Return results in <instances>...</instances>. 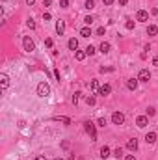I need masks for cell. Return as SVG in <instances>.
Here are the masks:
<instances>
[{
	"label": "cell",
	"instance_id": "1",
	"mask_svg": "<svg viewBox=\"0 0 158 160\" xmlns=\"http://www.w3.org/2000/svg\"><path fill=\"white\" fill-rule=\"evenodd\" d=\"M37 95H39V97H49V95H50V86L47 84V82L37 84Z\"/></svg>",
	"mask_w": 158,
	"mask_h": 160
},
{
	"label": "cell",
	"instance_id": "2",
	"mask_svg": "<svg viewBox=\"0 0 158 160\" xmlns=\"http://www.w3.org/2000/svg\"><path fill=\"white\" fill-rule=\"evenodd\" d=\"M22 47H24L26 52H34V50H35V45H34V41L30 39V36H24V37H22Z\"/></svg>",
	"mask_w": 158,
	"mask_h": 160
},
{
	"label": "cell",
	"instance_id": "3",
	"mask_svg": "<svg viewBox=\"0 0 158 160\" xmlns=\"http://www.w3.org/2000/svg\"><path fill=\"white\" fill-rule=\"evenodd\" d=\"M86 132H88V134L91 136V140H93V142L97 140V132H95V125L91 123V121H86Z\"/></svg>",
	"mask_w": 158,
	"mask_h": 160
},
{
	"label": "cell",
	"instance_id": "4",
	"mask_svg": "<svg viewBox=\"0 0 158 160\" xmlns=\"http://www.w3.org/2000/svg\"><path fill=\"white\" fill-rule=\"evenodd\" d=\"M112 121H113V125H123L125 123V115L121 114V112H113V114H112Z\"/></svg>",
	"mask_w": 158,
	"mask_h": 160
},
{
	"label": "cell",
	"instance_id": "5",
	"mask_svg": "<svg viewBox=\"0 0 158 160\" xmlns=\"http://www.w3.org/2000/svg\"><path fill=\"white\" fill-rule=\"evenodd\" d=\"M138 80H141V82H149V80H151V73H149V69H141L140 75H138Z\"/></svg>",
	"mask_w": 158,
	"mask_h": 160
},
{
	"label": "cell",
	"instance_id": "6",
	"mask_svg": "<svg viewBox=\"0 0 158 160\" xmlns=\"http://www.w3.org/2000/svg\"><path fill=\"white\" fill-rule=\"evenodd\" d=\"M136 21H140V22H145V21H149V13L145 9H140L136 13Z\"/></svg>",
	"mask_w": 158,
	"mask_h": 160
},
{
	"label": "cell",
	"instance_id": "7",
	"mask_svg": "<svg viewBox=\"0 0 158 160\" xmlns=\"http://www.w3.org/2000/svg\"><path fill=\"white\" fill-rule=\"evenodd\" d=\"M147 123H149L147 115H138V117H136V125H138V127H140V128L147 127Z\"/></svg>",
	"mask_w": 158,
	"mask_h": 160
},
{
	"label": "cell",
	"instance_id": "8",
	"mask_svg": "<svg viewBox=\"0 0 158 160\" xmlns=\"http://www.w3.org/2000/svg\"><path fill=\"white\" fill-rule=\"evenodd\" d=\"M97 93H99V95H110V93H112V86H110V84H104V86H101Z\"/></svg>",
	"mask_w": 158,
	"mask_h": 160
},
{
	"label": "cell",
	"instance_id": "9",
	"mask_svg": "<svg viewBox=\"0 0 158 160\" xmlns=\"http://www.w3.org/2000/svg\"><path fill=\"white\" fill-rule=\"evenodd\" d=\"M126 149H128V151H136L138 149V140L136 138H130L128 142H126Z\"/></svg>",
	"mask_w": 158,
	"mask_h": 160
},
{
	"label": "cell",
	"instance_id": "10",
	"mask_svg": "<svg viewBox=\"0 0 158 160\" xmlns=\"http://www.w3.org/2000/svg\"><path fill=\"white\" fill-rule=\"evenodd\" d=\"M126 88H128L130 91H134V89L138 88V78H130V80H126Z\"/></svg>",
	"mask_w": 158,
	"mask_h": 160
},
{
	"label": "cell",
	"instance_id": "11",
	"mask_svg": "<svg viewBox=\"0 0 158 160\" xmlns=\"http://www.w3.org/2000/svg\"><path fill=\"white\" fill-rule=\"evenodd\" d=\"M63 32H65V22H63V21H58V24H56V34H58V36H63Z\"/></svg>",
	"mask_w": 158,
	"mask_h": 160
},
{
	"label": "cell",
	"instance_id": "12",
	"mask_svg": "<svg viewBox=\"0 0 158 160\" xmlns=\"http://www.w3.org/2000/svg\"><path fill=\"white\" fill-rule=\"evenodd\" d=\"M156 34H158V26L156 24H149L147 26V36H156Z\"/></svg>",
	"mask_w": 158,
	"mask_h": 160
},
{
	"label": "cell",
	"instance_id": "13",
	"mask_svg": "<svg viewBox=\"0 0 158 160\" xmlns=\"http://www.w3.org/2000/svg\"><path fill=\"white\" fill-rule=\"evenodd\" d=\"M110 49H112V45H110L108 41H102V43H101V52H102V54H108Z\"/></svg>",
	"mask_w": 158,
	"mask_h": 160
},
{
	"label": "cell",
	"instance_id": "14",
	"mask_svg": "<svg viewBox=\"0 0 158 160\" xmlns=\"http://www.w3.org/2000/svg\"><path fill=\"white\" fill-rule=\"evenodd\" d=\"M67 47H69V50H76L78 49V41L74 39V37H71V39L67 41Z\"/></svg>",
	"mask_w": 158,
	"mask_h": 160
},
{
	"label": "cell",
	"instance_id": "15",
	"mask_svg": "<svg viewBox=\"0 0 158 160\" xmlns=\"http://www.w3.org/2000/svg\"><path fill=\"white\" fill-rule=\"evenodd\" d=\"M145 142H147V143H155V142H156V134H155V132H147Z\"/></svg>",
	"mask_w": 158,
	"mask_h": 160
},
{
	"label": "cell",
	"instance_id": "16",
	"mask_svg": "<svg viewBox=\"0 0 158 160\" xmlns=\"http://www.w3.org/2000/svg\"><path fill=\"white\" fill-rule=\"evenodd\" d=\"M86 56H88V54H86V50H76V52H74V58H76L78 61H82Z\"/></svg>",
	"mask_w": 158,
	"mask_h": 160
},
{
	"label": "cell",
	"instance_id": "17",
	"mask_svg": "<svg viewBox=\"0 0 158 160\" xmlns=\"http://www.w3.org/2000/svg\"><path fill=\"white\" fill-rule=\"evenodd\" d=\"M101 157H102V158H108V157H110V147H108V145L101 147Z\"/></svg>",
	"mask_w": 158,
	"mask_h": 160
},
{
	"label": "cell",
	"instance_id": "18",
	"mask_svg": "<svg viewBox=\"0 0 158 160\" xmlns=\"http://www.w3.org/2000/svg\"><path fill=\"white\" fill-rule=\"evenodd\" d=\"M80 36H82V37H89V36H91V28H88V26H86V28H82V30H80Z\"/></svg>",
	"mask_w": 158,
	"mask_h": 160
},
{
	"label": "cell",
	"instance_id": "19",
	"mask_svg": "<svg viewBox=\"0 0 158 160\" xmlns=\"http://www.w3.org/2000/svg\"><path fill=\"white\" fill-rule=\"evenodd\" d=\"M0 80H2V88L6 89L7 84H9V78H7V75H0Z\"/></svg>",
	"mask_w": 158,
	"mask_h": 160
},
{
	"label": "cell",
	"instance_id": "20",
	"mask_svg": "<svg viewBox=\"0 0 158 160\" xmlns=\"http://www.w3.org/2000/svg\"><path fill=\"white\" fill-rule=\"evenodd\" d=\"M99 88H101V86H99L97 80H91V82H89V89H93V91H99Z\"/></svg>",
	"mask_w": 158,
	"mask_h": 160
},
{
	"label": "cell",
	"instance_id": "21",
	"mask_svg": "<svg viewBox=\"0 0 158 160\" xmlns=\"http://www.w3.org/2000/svg\"><path fill=\"white\" fill-rule=\"evenodd\" d=\"M84 7H86V9H93V7H95V0H86Z\"/></svg>",
	"mask_w": 158,
	"mask_h": 160
},
{
	"label": "cell",
	"instance_id": "22",
	"mask_svg": "<svg viewBox=\"0 0 158 160\" xmlns=\"http://www.w3.org/2000/svg\"><path fill=\"white\" fill-rule=\"evenodd\" d=\"M54 121H60V123H65V125H71V119H69V117H54Z\"/></svg>",
	"mask_w": 158,
	"mask_h": 160
},
{
	"label": "cell",
	"instance_id": "23",
	"mask_svg": "<svg viewBox=\"0 0 158 160\" xmlns=\"http://www.w3.org/2000/svg\"><path fill=\"white\" fill-rule=\"evenodd\" d=\"M86 103H88V106H93V104H95V97L88 95V97H86Z\"/></svg>",
	"mask_w": 158,
	"mask_h": 160
},
{
	"label": "cell",
	"instance_id": "24",
	"mask_svg": "<svg viewBox=\"0 0 158 160\" xmlns=\"http://www.w3.org/2000/svg\"><path fill=\"white\" fill-rule=\"evenodd\" d=\"M113 157H115V158H121V157H123V149H121V147H117V149L113 151Z\"/></svg>",
	"mask_w": 158,
	"mask_h": 160
},
{
	"label": "cell",
	"instance_id": "25",
	"mask_svg": "<svg viewBox=\"0 0 158 160\" xmlns=\"http://www.w3.org/2000/svg\"><path fill=\"white\" fill-rule=\"evenodd\" d=\"M86 54H88V56H93V54H95V47H91V45L86 47Z\"/></svg>",
	"mask_w": 158,
	"mask_h": 160
},
{
	"label": "cell",
	"instance_id": "26",
	"mask_svg": "<svg viewBox=\"0 0 158 160\" xmlns=\"http://www.w3.org/2000/svg\"><path fill=\"white\" fill-rule=\"evenodd\" d=\"M125 28L126 30H134V21H130V19H128V21L125 22Z\"/></svg>",
	"mask_w": 158,
	"mask_h": 160
},
{
	"label": "cell",
	"instance_id": "27",
	"mask_svg": "<svg viewBox=\"0 0 158 160\" xmlns=\"http://www.w3.org/2000/svg\"><path fill=\"white\" fill-rule=\"evenodd\" d=\"M26 26H28L30 30H34V28H35V22H34V19H28V21H26Z\"/></svg>",
	"mask_w": 158,
	"mask_h": 160
},
{
	"label": "cell",
	"instance_id": "28",
	"mask_svg": "<svg viewBox=\"0 0 158 160\" xmlns=\"http://www.w3.org/2000/svg\"><path fill=\"white\" fill-rule=\"evenodd\" d=\"M80 95H82L80 91H76V93H74V95H73V104H76V103H78V99H80Z\"/></svg>",
	"mask_w": 158,
	"mask_h": 160
},
{
	"label": "cell",
	"instance_id": "29",
	"mask_svg": "<svg viewBox=\"0 0 158 160\" xmlns=\"http://www.w3.org/2000/svg\"><path fill=\"white\" fill-rule=\"evenodd\" d=\"M155 114H156V108L149 106V108H147V115H149V117H151V115H155Z\"/></svg>",
	"mask_w": 158,
	"mask_h": 160
},
{
	"label": "cell",
	"instance_id": "30",
	"mask_svg": "<svg viewBox=\"0 0 158 160\" xmlns=\"http://www.w3.org/2000/svg\"><path fill=\"white\" fill-rule=\"evenodd\" d=\"M104 34H106V28H104V26L97 28V36H104Z\"/></svg>",
	"mask_w": 158,
	"mask_h": 160
},
{
	"label": "cell",
	"instance_id": "31",
	"mask_svg": "<svg viewBox=\"0 0 158 160\" xmlns=\"http://www.w3.org/2000/svg\"><path fill=\"white\" fill-rule=\"evenodd\" d=\"M97 123H99V127H106V119H104V117H99Z\"/></svg>",
	"mask_w": 158,
	"mask_h": 160
},
{
	"label": "cell",
	"instance_id": "32",
	"mask_svg": "<svg viewBox=\"0 0 158 160\" xmlns=\"http://www.w3.org/2000/svg\"><path fill=\"white\" fill-rule=\"evenodd\" d=\"M50 19H52V15H50L49 11H47V13H43V21H45V22H47V21H50Z\"/></svg>",
	"mask_w": 158,
	"mask_h": 160
},
{
	"label": "cell",
	"instance_id": "33",
	"mask_svg": "<svg viewBox=\"0 0 158 160\" xmlns=\"http://www.w3.org/2000/svg\"><path fill=\"white\" fill-rule=\"evenodd\" d=\"M93 21H95V19L91 17V15H88V17H86V19H84V22H86V24H91V22H93Z\"/></svg>",
	"mask_w": 158,
	"mask_h": 160
},
{
	"label": "cell",
	"instance_id": "34",
	"mask_svg": "<svg viewBox=\"0 0 158 160\" xmlns=\"http://www.w3.org/2000/svg\"><path fill=\"white\" fill-rule=\"evenodd\" d=\"M60 7H69V0H60Z\"/></svg>",
	"mask_w": 158,
	"mask_h": 160
},
{
	"label": "cell",
	"instance_id": "35",
	"mask_svg": "<svg viewBox=\"0 0 158 160\" xmlns=\"http://www.w3.org/2000/svg\"><path fill=\"white\" fill-rule=\"evenodd\" d=\"M108 71H113L112 67H101V73H108Z\"/></svg>",
	"mask_w": 158,
	"mask_h": 160
},
{
	"label": "cell",
	"instance_id": "36",
	"mask_svg": "<svg viewBox=\"0 0 158 160\" xmlns=\"http://www.w3.org/2000/svg\"><path fill=\"white\" fill-rule=\"evenodd\" d=\"M45 45L47 47H52V39H50V37H49V39H45Z\"/></svg>",
	"mask_w": 158,
	"mask_h": 160
},
{
	"label": "cell",
	"instance_id": "37",
	"mask_svg": "<svg viewBox=\"0 0 158 160\" xmlns=\"http://www.w3.org/2000/svg\"><path fill=\"white\" fill-rule=\"evenodd\" d=\"M61 147L63 149H69V142H61Z\"/></svg>",
	"mask_w": 158,
	"mask_h": 160
},
{
	"label": "cell",
	"instance_id": "38",
	"mask_svg": "<svg viewBox=\"0 0 158 160\" xmlns=\"http://www.w3.org/2000/svg\"><path fill=\"white\" fill-rule=\"evenodd\" d=\"M52 4V0H43V6H50Z\"/></svg>",
	"mask_w": 158,
	"mask_h": 160
},
{
	"label": "cell",
	"instance_id": "39",
	"mask_svg": "<svg viewBox=\"0 0 158 160\" xmlns=\"http://www.w3.org/2000/svg\"><path fill=\"white\" fill-rule=\"evenodd\" d=\"M153 65H156V67H158V56L153 58Z\"/></svg>",
	"mask_w": 158,
	"mask_h": 160
},
{
	"label": "cell",
	"instance_id": "40",
	"mask_svg": "<svg viewBox=\"0 0 158 160\" xmlns=\"http://www.w3.org/2000/svg\"><path fill=\"white\" fill-rule=\"evenodd\" d=\"M125 160H136V158H134V155H126Z\"/></svg>",
	"mask_w": 158,
	"mask_h": 160
},
{
	"label": "cell",
	"instance_id": "41",
	"mask_svg": "<svg viewBox=\"0 0 158 160\" xmlns=\"http://www.w3.org/2000/svg\"><path fill=\"white\" fill-rule=\"evenodd\" d=\"M102 2H104L106 6H112V4H113V0H102Z\"/></svg>",
	"mask_w": 158,
	"mask_h": 160
},
{
	"label": "cell",
	"instance_id": "42",
	"mask_svg": "<svg viewBox=\"0 0 158 160\" xmlns=\"http://www.w3.org/2000/svg\"><path fill=\"white\" fill-rule=\"evenodd\" d=\"M26 4H28V6H34V4H35V0H26Z\"/></svg>",
	"mask_w": 158,
	"mask_h": 160
},
{
	"label": "cell",
	"instance_id": "43",
	"mask_svg": "<svg viewBox=\"0 0 158 160\" xmlns=\"http://www.w3.org/2000/svg\"><path fill=\"white\" fill-rule=\"evenodd\" d=\"M34 160H47V158H45V157H41V155H39V157H35Z\"/></svg>",
	"mask_w": 158,
	"mask_h": 160
},
{
	"label": "cell",
	"instance_id": "44",
	"mask_svg": "<svg viewBox=\"0 0 158 160\" xmlns=\"http://www.w3.org/2000/svg\"><path fill=\"white\" fill-rule=\"evenodd\" d=\"M126 2H128V0H119V4H121V6H126Z\"/></svg>",
	"mask_w": 158,
	"mask_h": 160
},
{
	"label": "cell",
	"instance_id": "45",
	"mask_svg": "<svg viewBox=\"0 0 158 160\" xmlns=\"http://www.w3.org/2000/svg\"><path fill=\"white\" fill-rule=\"evenodd\" d=\"M69 160H74V155H71V157H69Z\"/></svg>",
	"mask_w": 158,
	"mask_h": 160
},
{
	"label": "cell",
	"instance_id": "46",
	"mask_svg": "<svg viewBox=\"0 0 158 160\" xmlns=\"http://www.w3.org/2000/svg\"><path fill=\"white\" fill-rule=\"evenodd\" d=\"M54 160H61V158H54Z\"/></svg>",
	"mask_w": 158,
	"mask_h": 160
}]
</instances>
